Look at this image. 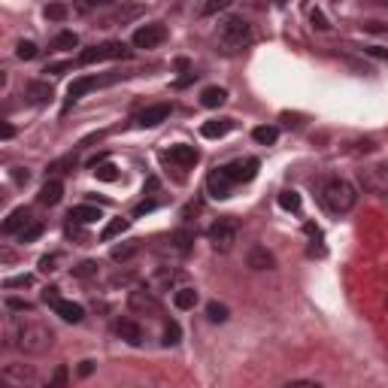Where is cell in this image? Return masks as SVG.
<instances>
[{
  "label": "cell",
  "mask_w": 388,
  "mask_h": 388,
  "mask_svg": "<svg viewBox=\"0 0 388 388\" xmlns=\"http://www.w3.org/2000/svg\"><path fill=\"white\" fill-rule=\"evenodd\" d=\"M6 346L21 352V355H43L55 343V330L37 318H13L4 330Z\"/></svg>",
  "instance_id": "cell-1"
},
{
  "label": "cell",
  "mask_w": 388,
  "mask_h": 388,
  "mask_svg": "<svg viewBox=\"0 0 388 388\" xmlns=\"http://www.w3.org/2000/svg\"><path fill=\"white\" fill-rule=\"evenodd\" d=\"M318 203H322V210L330 212V215H346L355 210L358 203V188L352 185L349 179L343 176H328L318 182Z\"/></svg>",
  "instance_id": "cell-2"
},
{
  "label": "cell",
  "mask_w": 388,
  "mask_h": 388,
  "mask_svg": "<svg viewBox=\"0 0 388 388\" xmlns=\"http://www.w3.org/2000/svg\"><path fill=\"white\" fill-rule=\"evenodd\" d=\"M219 45L227 52V55H234V52H243L249 43H252V25H249L246 18H239V16H227L219 21Z\"/></svg>",
  "instance_id": "cell-3"
},
{
  "label": "cell",
  "mask_w": 388,
  "mask_h": 388,
  "mask_svg": "<svg viewBox=\"0 0 388 388\" xmlns=\"http://www.w3.org/2000/svg\"><path fill=\"white\" fill-rule=\"evenodd\" d=\"M128 55H131V49L122 40H109V43L91 45V49H82L76 64L85 67V64H100V61H119V58H128Z\"/></svg>",
  "instance_id": "cell-4"
},
{
  "label": "cell",
  "mask_w": 388,
  "mask_h": 388,
  "mask_svg": "<svg viewBox=\"0 0 388 388\" xmlns=\"http://www.w3.org/2000/svg\"><path fill=\"white\" fill-rule=\"evenodd\" d=\"M239 237V225L231 219V215H222V219H215L207 231V239L212 243L215 252H231L234 243Z\"/></svg>",
  "instance_id": "cell-5"
},
{
  "label": "cell",
  "mask_w": 388,
  "mask_h": 388,
  "mask_svg": "<svg viewBox=\"0 0 388 388\" xmlns=\"http://www.w3.org/2000/svg\"><path fill=\"white\" fill-rule=\"evenodd\" d=\"M0 382H4V388H33L37 385V370H33V364L13 361L0 370Z\"/></svg>",
  "instance_id": "cell-6"
},
{
  "label": "cell",
  "mask_w": 388,
  "mask_h": 388,
  "mask_svg": "<svg viewBox=\"0 0 388 388\" xmlns=\"http://www.w3.org/2000/svg\"><path fill=\"white\" fill-rule=\"evenodd\" d=\"M185 285V273L176 270V267H158L149 279H146V289L155 291V294H164V291H179Z\"/></svg>",
  "instance_id": "cell-7"
},
{
  "label": "cell",
  "mask_w": 388,
  "mask_h": 388,
  "mask_svg": "<svg viewBox=\"0 0 388 388\" xmlns=\"http://www.w3.org/2000/svg\"><path fill=\"white\" fill-rule=\"evenodd\" d=\"M361 188L376 198H388V164H370L358 173Z\"/></svg>",
  "instance_id": "cell-8"
},
{
  "label": "cell",
  "mask_w": 388,
  "mask_h": 388,
  "mask_svg": "<svg viewBox=\"0 0 388 388\" xmlns=\"http://www.w3.org/2000/svg\"><path fill=\"white\" fill-rule=\"evenodd\" d=\"M128 310L131 313H140V316H161L164 313L161 310V301H158V294L149 291L146 285H143V289H134L128 294Z\"/></svg>",
  "instance_id": "cell-9"
},
{
  "label": "cell",
  "mask_w": 388,
  "mask_h": 388,
  "mask_svg": "<svg viewBox=\"0 0 388 388\" xmlns=\"http://www.w3.org/2000/svg\"><path fill=\"white\" fill-rule=\"evenodd\" d=\"M234 188H237V179H234L231 170H227V164L215 167L212 173L207 176V191L212 194V198L225 200V198H231V194H234Z\"/></svg>",
  "instance_id": "cell-10"
},
{
  "label": "cell",
  "mask_w": 388,
  "mask_h": 388,
  "mask_svg": "<svg viewBox=\"0 0 388 388\" xmlns=\"http://www.w3.org/2000/svg\"><path fill=\"white\" fill-rule=\"evenodd\" d=\"M167 40V28L161 25V21H149V25H140L134 31V45L136 49H158Z\"/></svg>",
  "instance_id": "cell-11"
},
{
  "label": "cell",
  "mask_w": 388,
  "mask_h": 388,
  "mask_svg": "<svg viewBox=\"0 0 388 388\" xmlns=\"http://www.w3.org/2000/svg\"><path fill=\"white\" fill-rule=\"evenodd\" d=\"M170 112H173V107H170V104L146 107V109H140V112L134 116V124H136V128H158L161 122L170 119Z\"/></svg>",
  "instance_id": "cell-12"
},
{
  "label": "cell",
  "mask_w": 388,
  "mask_h": 388,
  "mask_svg": "<svg viewBox=\"0 0 388 388\" xmlns=\"http://www.w3.org/2000/svg\"><path fill=\"white\" fill-rule=\"evenodd\" d=\"M107 82H112V79H97V76H79V79H73V85L67 88V107H73L76 100H82L88 91H95L97 85H107Z\"/></svg>",
  "instance_id": "cell-13"
},
{
  "label": "cell",
  "mask_w": 388,
  "mask_h": 388,
  "mask_svg": "<svg viewBox=\"0 0 388 388\" xmlns=\"http://www.w3.org/2000/svg\"><path fill=\"white\" fill-rule=\"evenodd\" d=\"M164 158L170 164H176V167H194L198 164V158H200V152L194 149V146H188V143H176V146H170V149L164 152Z\"/></svg>",
  "instance_id": "cell-14"
},
{
  "label": "cell",
  "mask_w": 388,
  "mask_h": 388,
  "mask_svg": "<svg viewBox=\"0 0 388 388\" xmlns=\"http://www.w3.org/2000/svg\"><path fill=\"white\" fill-rule=\"evenodd\" d=\"M31 222H33L31 210H28V207H18V210H13V212H9L6 219H4V225H0V231H4L6 237H18Z\"/></svg>",
  "instance_id": "cell-15"
},
{
  "label": "cell",
  "mask_w": 388,
  "mask_h": 388,
  "mask_svg": "<svg viewBox=\"0 0 388 388\" xmlns=\"http://www.w3.org/2000/svg\"><path fill=\"white\" fill-rule=\"evenodd\" d=\"M112 330H116V337H122L124 343H131V346H143V340H146V330L134 322V318H119L116 325H112Z\"/></svg>",
  "instance_id": "cell-16"
},
{
  "label": "cell",
  "mask_w": 388,
  "mask_h": 388,
  "mask_svg": "<svg viewBox=\"0 0 388 388\" xmlns=\"http://www.w3.org/2000/svg\"><path fill=\"white\" fill-rule=\"evenodd\" d=\"M258 167H261L258 158H237V161L227 164V170H231L234 179H237V185H243V182H252L255 173H258Z\"/></svg>",
  "instance_id": "cell-17"
},
{
  "label": "cell",
  "mask_w": 388,
  "mask_h": 388,
  "mask_svg": "<svg viewBox=\"0 0 388 388\" xmlns=\"http://www.w3.org/2000/svg\"><path fill=\"white\" fill-rule=\"evenodd\" d=\"M61 198H64V182L55 179V176L45 182V185L40 188V194H37V200L43 203V207H58Z\"/></svg>",
  "instance_id": "cell-18"
},
{
  "label": "cell",
  "mask_w": 388,
  "mask_h": 388,
  "mask_svg": "<svg viewBox=\"0 0 388 388\" xmlns=\"http://www.w3.org/2000/svg\"><path fill=\"white\" fill-rule=\"evenodd\" d=\"M25 97H28V104H33V107H45L52 100V85L49 82H28Z\"/></svg>",
  "instance_id": "cell-19"
},
{
  "label": "cell",
  "mask_w": 388,
  "mask_h": 388,
  "mask_svg": "<svg viewBox=\"0 0 388 388\" xmlns=\"http://www.w3.org/2000/svg\"><path fill=\"white\" fill-rule=\"evenodd\" d=\"M246 261H249V267H252V270H273V264H276V258H273L264 246H252V249H249Z\"/></svg>",
  "instance_id": "cell-20"
},
{
  "label": "cell",
  "mask_w": 388,
  "mask_h": 388,
  "mask_svg": "<svg viewBox=\"0 0 388 388\" xmlns=\"http://www.w3.org/2000/svg\"><path fill=\"white\" fill-rule=\"evenodd\" d=\"M55 316H61V322H67V325H79L85 318V310L73 301H61L58 306H55Z\"/></svg>",
  "instance_id": "cell-21"
},
{
  "label": "cell",
  "mask_w": 388,
  "mask_h": 388,
  "mask_svg": "<svg viewBox=\"0 0 388 388\" xmlns=\"http://www.w3.org/2000/svg\"><path fill=\"white\" fill-rule=\"evenodd\" d=\"M234 131V122L231 119H212V122H207L200 128V134L207 136V140H222V136H227Z\"/></svg>",
  "instance_id": "cell-22"
},
{
  "label": "cell",
  "mask_w": 388,
  "mask_h": 388,
  "mask_svg": "<svg viewBox=\"0 0 388 388\" xmlns=\"http://www.w3.org/2000/svg\"><path fill=\"white\" fill-rule=\"evenodd\" d=\"M97 219H104V212L97 207H91V203H79V207L70 210V222H76V225H91Z\"/></svg>",
  "instance_id": "cell-23"
},
{
  "label": "cell",
  "mask_w": 388,
  "mask_h": 388,
  "mask_svg": "<svg viewBox=\"0 0 388 388\" xmlns=\"http://www.w3.org/2000/svg\"><path fill=\"white\" fill-rule=\"evenodd\" d=\"M173 306L176 310H194V306H198V289L182 285L179 291H173Z\"/></svg>",
  "instance_id": "cell-24"
},
{
  "label": "cell",
  "mask_w": 388,
  "mask_h": 388,
  "mask_svg": "<svg viewBox=\"0 0 388 388\" xmlns=\"http://www.w3.org/2000/svg\"><path fill=\"white\" fill-rule=\"evenodd\" d=\"M227 100V91L219 88V85H210V88H203L200 91V104L207 107V109H215V107H222Z\"/></svg>",
  "instance_id": "cell-25"
},
{
  "label": "cell",
  "mask_w": 388,
  "mask_h": 388,
  "mask_svg": "<svg viewBox=\"0 0 388 388\" xmlns=\"http://www.w3.org/2000/svg\"><path fill=\"white\" fill-rule=\"evenodd\" d=\"M191 243H194V234L191 231L170 234V252H176V255H188L191 252Z\"/></svg>",
  "instance_id": "cell-26"
},
{
  "label": "cell",
  "mask_w": 388,
  "mask_h": 388,
  "mask_svg": "<svg viewBox=\"0 0 388 388\" xmlns=\"http://www.w3.org/2000/svg\"><path fill=\"white\" fill-rule=\"evenodd\" d=\"M43 388H70V367H67V364H58V367L49 373V379H45Z\"/></svg>",
  "instance_id": "cell-27"
},
{
  "label": "cell",
  "mask_w": 388,
  "mask_h": 388,
  "mask_svg": "<svg viewBox=\"0 0 388 388\" xmlns=\"http://www.w3.org/2000/svg\"><path fill=\"white\" fill-rule=\"evenodd\" d=\"M252 140L261 143V146H273V143L279 140V131L273 128V124H261V128L252 131Z\"/></svg>",
  "instance_id": "cell-28"
},
{
  "label": "cell",
  "mask_w": 388,
  "mask_h": 388,
  "mask_svg": "<svg viewBox=\"0 0 388 388\" xmlns=\"http://www.w3.org/2000/svg\"><path fill=\"white\" fill-rule=\"evenodd\" d=\"M37 43H31V40H18V45H16V58L18 61H33L37 58Z\"/></svg>",
  "instance_id": "cell-29"
},
{
  "label": "cell",
  "mask_w": 388,
  "mask_h": 388,
  "mask_svg": "<svg viewBox=\"0 0 388 388\" xmlns=\"http://www.w3.org/2000/svg\"><path fill=\"white\" fill-rule=\"evenodd\" d=\"M128 219H112L107 227H104V231H100V239H112V237H119V234H124V231H128Z\"/></svg>",
  "instance_id": "cell-30"
},
{
  "label": "cell",
  "mask_w": 388,
  "mask_h": 388,
  "mask_svg": "<svg viewBox=\"0 0 388 388\" xmlns=\"http://www.w3.org/2000/svg\"><path fill=\"white\" fill-rule=\"evenodd\" d=\"M76 45H79V37L73 31H61L58 37L52 40V49H76Z\"/></svg>",
  "instance_id": "cell-31"
},
{
  "label": "cell",
  "mask_w": 388,
  "mask_h": 388,
  "mask_svg": "<svg viewBox=\"0 0 388 388\" xmlns=\"http://www.w3.org/2000/svg\"><path fill=\"white\" fill-rule=\"evenodd\" d=\"M97 273H100L97 261H82V264L73 267V276H79V279H91V276H97Z\"/></svg>",
  "instance_id": "cell-32"
},
{
  "label": "cell",
  "mask_w": 388,
  "mask_h": 388,
  "mask_svg": "<svg viewBox=\"0 0 388 388\" xmlns=\"http://www.w3.org/2000/svg\"><path fill=\"white\" fill-rule=\"evenodd\" d=\"M207 318L212 325H219V322H227V306L225 303H207Z\"/></svg>",
  "instance_id": "cell-33"
},
{
  "label": "cell",
  "mask_w": 388,
  "mask_h": 388,
  "mask_svg": "<svg viewBox=\"0 0 388 388\" xmlns=\"http://www.w3.org/2000/svg\"><path fill=\"white\" fill-rule=\"evenodd\" d=\"M279 207L298 212V210H301V194H298V191H282V194H279Z\"/></svg>",
  "instance_id": "cell-34"
},
{
  "label": "cell",
  "mask_w": 388,
  "mask_h": 388,
  "mask_svg": "<svg viewBox=\"0 0 388 388\" xmlns=\"http://www.w3.org/2000/svg\"><path fill=\"white\" fill-rule=\"evenodd\" d=\"M95 176H97L100 182H116V179H119V167H116V164H97V167H95Z\"/></svg>",
  "instance_id": "cell-35"
},
{
  "label": "cell",
  "mask_w": 388,
  "mask_h": 388,
  "mask_svg": "<svg viewBox=\"0 0 388 388\" xmlns=\"http://www.w3.org/2000/svg\"><path fill=\"white\" fill-rule=\"evenodd\" d=\"M182 340V328L176 322H167L164 325V346H176Z\"/></svg>",
  "instance_id": "cell-36"
},
{
  "label": "cell",
  "mask_w": 388,
  "mask_h": 388,
  "mask_svg": "<svg viewBox=\"0 0 388 388\" xmlns=\"http://www.w3.org/2000/svg\"><path fill=\"white\" fill-rule=\"evenodd\" d=\"M40 234H43V225H40L37 219H33V222H31V225L25 227V231L18 234V243H33V239H37Z\"/></svg>",
  "instance_id": "cell-37"
},
{
  "label": "cell",
  "mask_w": 388,
  "mask_h": 388,
  "mask_svg": "<svg viewBox=\"0 0 388 388\" xmlns=\"http://www.w3.org/2000/svg\"><path fill=\"white\" fill-rule=\"evenodd\" d=\"M40 298H43V303H49L52 306V310H55V306H58L64 298H61V289H58V285H49V289H43V294H40Z\"/></svg>",
  "instance_id": "cell-38"
},
{
  "label": "cell",
  "mask_w": 388,
  "mask_h": 388,
  "mask_svg": "<svg viewBox=\"0 0 388 388\" xmlns=\"http://www.w3.org/2000/svg\"><path fill=\"white\" fill-rule=\"evenodd\" d=\"M136 249H140L136 243H128V246L112 249V261H119V264H122V261H128V258H134V255H136Z\"/></svg>",
  "instance_id": "cell-39"
},
{
  "label": "cell",
  "mask_w": 388,
  "mask_h": 388,
  "mask_svg": "<svg viewBox=\"0 0 388 388\" xmlns=\"http://www.w3.org/2000/svg\"><path fill=\"white\" fill-rule=\"evenodd\" d=\"M28 285H33V276H9L4 279V289H28Z\"/></svg>",
  "instance_id": "cell-40"
},
{
  "label": "cell",
  "mask_w": 388,
  "mask_h": 388,
  "mask_svg": "<svg viewBox=\"0 0 388 388\" xmlns=\"http://www.w3.org/2000/svg\"><path fill=\"white\" fill-rule=\"evenodd\" d=\"M58 261H61V255H58V252L43 255V258H40V270H43V273H55V270H58V267H55V264H58Z\"/></svg>",
  "instance_id": "cell-41"
},
{
  "label": "cell",
  "mask_w": 388,
  "mask_h": 388,
  "mask_svg": "<svg viewBox=\"0 0 388 388\" xmlns=\"http://www.w3.org/2000/svg\"><path fill=\"white\" fill-rule=\"evenodd\" d=\"M67 13H70V9H67V6H61V4H52V6H45V18H52V21H61V18H67Z\"/></svg>",
  "instance_id": "cell-42"
},
{
  "label": "cell",
  "mask_w": 388,
  "mask_h": 388,
  "mask_svg": "<svg viewBox=\"0 0 388 388\" xmlns=\"http://www.w3.org/2000/svg\"><path fill=\"white\" fill-rule=\"evenodd\" d=\"M6 310H13V313H31V310H33V303L18 301V298H6Z\"/></svg>",
  "instance_id": "cell-43"
},
{
  "label": "cell",
  "mask_w": 388,
  "mask_h": 388,
  "mask_svg": "<svg viewBox=\"0 0 388 388\" xmlns=\"http://www.w3.org/2000/svg\"><path fill=\"white\" fill-rule=\"evenodd\" d=\"M67 237L79 239V243H88V234L82 231V225H76V222H67Z\"/></svg>",
  "instance_id": "cell-44"
},
{
  "label": "cell",
  "mask_w": 388,
  "mask_h": 388,
  "mask_svg": "<svg viewBox=\"0 0 388 388\" xmlns=\"http://www.w3.org/2000/svg\"><path fill=\"white\" fill-rule=\"evenodd\" d=\"M310 18H313V28H318V31H328V28H330L328 21H325V16L318 13V9H313V13H310Z\"/></svg>",
  "instance_id": "cell-45"
},
{
  "label": "cell",
  "mask_w": 388,
  "mask_h": 388,
  "mask_svg": "<svg viewBox=\"0 0 388 388\" xmlns=\"http://www.w3.org/2000/svg\"><path fill=\"white\" fill-rule=\"evenodd\" d=\"M285 388H325V385H318V382H313V379H294V382H289Z\"/></svg>",
  "instance_id": "cell-46"
},
{
  "label": "cell",
  "mask_w": 388,
  "mask_h": 388,
  "mask_svg": "<svg viewBox=\"0 0 388 388\" xmlns=\"http://www.w3.org/2000/svg\"><path fill=\"white\" fill-rule=\"evenodd\" d=\"M70 61H64V64H52V67H45V73H55V76H58V73H64V70H70Z\"/></svg>",
  "instance_id": "cell-47"
},
{
  "label": "cell",
  "mask_w": 388,
  "mask_h": 388,
  "mask_svg": "<svg viewBox=\"0 0 388 388\" xmlns=\"http://www.w3.org/2000/svg\"><path fill=\"white\" fill-rule=\"evenodd\" d=\"M225 6H227L225 0H219V4H210V6H203L200 13H203V16H210V13H219V9H225Z\"/></svg>",
  "instance_id": "cell-48"
},
{
  "label": "cell",
  "mask_w": 388,
  "mask_h": 388,
  "mask_svg": "<svg viewBox=\"0 0 388 388\" xmlns=\"http://www.w3.org/2000/svg\"><path fill=\"white\" fill-rule=\"evenodd\" d=\"M91 370H95V361H82V367H79V376H88Z\"/></svg>",
  "instance_id": "cell-49"
}]
</instances>
